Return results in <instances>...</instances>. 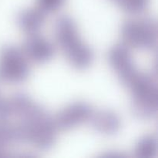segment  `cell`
Listing matches in <instances>:
<instances>
[{"label": "cell", "instance_id": "obj_1", "mask_svg": "<svg viewBox=\"0 0 158 158\" xmlns=\"http://www.w3.org/2000/svg\"><path fill=\"white\" fill-rule=\"evenodd\" d=\"M55 38L69 64L80 70L87 69L94 61L92 49L80 38L77 24L69 15H61L54 27Z\"/></svg>", "mask_w": 158, "mask_h": 158}, {"label": "cell", "instance_id": "obj_2", "mask_svg": "<svg viewBox=\"0 0 158 158\" xmlns=\"http://www.w3.org/2000/svg\"><path fill=\"white\" fill-rule=\"evenodd\" d=\"M157 23L154 18L130 19L121 26L120 35L123 43L128 47L145 50L155 49L157 43Z\"/></svg>", "mask_w": 158, "mask_h": 158}, {"label": "cell", "instance_id": "obj_3", "mask_svg": "<svg viewBox=\"0 0 158 158\" xmlns=\"http://www.w3.org/2000/svg\"><path fill=\"white\" fill-rule=\"evenodd\" d=\"M29 76L28 59L23 50L12 45L0 49V80L11 83L25 81Z\"/></svg>", "mask_w": 158, "mask_h": 158}, {"label": "cell", "instance_id": "obj_4", "mask_svg": "<svg viewBox=\"0 0 158 158\" xmlns=\"http://www.w3.org/2000/svg\"><path fill=\"white\" fill-rule=\"evenodd\" d=\"M94 110L85 102H74L59 111L53 117L57 131H66L89 121Z\"/></svg>", "mask_w": 158, "mask_h": 158}, {"label": "cell", "instance_id": "obj_5", "mask_svg": "<svg viewBox=\"0 0 158 158\" xmlns=\"http://www.w3.org/2000/svg\"><path fill=\"white\" fill-rule=\"evenodd\" d=\"M28 60L36 63H44L53 57L55 48L53 45L37 33L29 35L22 49Z\"/></svg>", "mask_w": 158, "mask_h": 158}, {"label": "cell", "instance_id": "obj_6", "mask_svg": "<svg viewBox=\"0 0 158 158\" xmlns=\"http://www.w3.org/2000/svg\"><path fill=\"white\" fill-rule=\"evenodd\" d=\"M88 122L96 132L103 135H114L121 127L120 118L110 110H94Z\"/></svg>", "mask_w": 158, "mask_h": 158}, {"label": "cell", "instance_id": "obj_7", "mask_svg": "<svg viewBox=\"0 0 158 158\" xmlns=\"http://www.w3.org/2000/svg\"><path fill=\"white\" fill-rule=\"evenodd\" d=\"M131 108L133 114L140 120H151L157 116L158 92L138 97H131Z\"/></svg>", "mask_w": 158, "mask_h": 158}, {"label": "cell", "instance_id": "obj_8", "mask_svg": "<svg viewBox=\"0 0 158 158\" xmlns=\"http://www.w3.org/2000/svg\"><path fill=\"white\" fill-rule=\"evenodd\" d=\"M46 13L36 8L24 9L19 12L15 21L19 28L28 35L35 34L40 30L45 23Z\"/></svg>", "mask_w": 158, "mask_h": 158}, {"label": "cell", "instance_id": "obj_9", "mask_svg": "<svg viewBox=\"0 0 158 158\" xmlns=\"http://www.w3.org/2000/svg\"><path fill=\"white\" fill-rule=\"evenodd\" d=\"M108 60L117 74L134 65L129 47L123 43L115 45L110 49Z\"/></svg>", "mask_w": 158, "mask_h": 158}, {"label": "cell", "instance_id": "obj_10", "mask_svg": "<svg viewBox=\"0 0 158 158\" xmlns=\"http://www.w3.org/2000/svg\"><path fill=\"white\" fill-rule=\"evenodd\" d=\"M135 155L140 158H153L157 152V140L154 135H147L140 138L134 149Z\"/></svg>", "mask_w": 158, "mask_h": 158}, {"label": "cell", "instance_id": "obj_11", "mask_svg": "<svg viewBox=\"0 0 158 158\" xmlns=\"http://www.w3.org/2000/svg\"><path fill=\"white\" fill-rule=\"evenodd\" d=\"M14 143L12 126L6 120H0V157L5 156L8 147Z\"/></svg>", "mask_w": 158, "mask_h": 158}, {"label": "cell", "instance_id": "obj_12", "mask_svg": "<svg viewBox=\"0 0 158 158\" xmlns=\"http://www.w3.org/2000/svg\"><path fill=\"white\" fill-rule=\"evenodd\" d=\"M116 2L125 12L136 14L143 12L146 9L149 0H117Z\"/></svg>", "mask_w": 158, "mask_h": 158}, {"label": "cell", "instance_id": "obj_13", "mask_svg": "<svg viewBox=\"0 0 158 158\" xmlns=\"http://www.w3.org/2000/svg\"><path fill=\"white\" fill-rule=\"evenodd\" d=\"M37 7L45 13L53 12L64 6L66 0H36Z\"/></svg>", "mask_w": 158, "mask_h": 158}]
</instances>
